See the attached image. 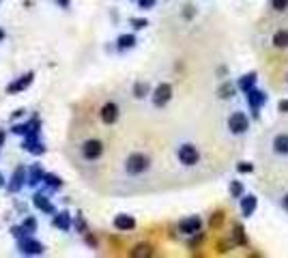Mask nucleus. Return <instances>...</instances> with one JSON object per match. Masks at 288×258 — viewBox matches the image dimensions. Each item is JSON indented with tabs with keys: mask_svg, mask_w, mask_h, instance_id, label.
Wrapping results in <instances>:
<instances>
[{
	"mask_svg": "<svg viewBox=\"0 0 288 258\" xmlns=\"http://www.w3.org/2000/svg\"><path fill=\"white\" fill-rule=\"evenodd\" d=\"M149 168H151V159H149V155H144V153H131L125 161V170L129 174H133V177L144 174Z\"/></svg>",
	"mask_w": 288,
	"mask_h": 258,
	"instance_id": "1",
	"label": "nucleus"
},
{
	"mask_svg": "<svg viewBox=\"0 0 288 258\" xmlns=\"http://www.w3.org/2000/svg\"><path fill=\"white\" fill-rule=\"evenodd\" d=\"M177 155H179V161L183 163V166H196V163L200 161V153L194 144H183V147H179Z\"/></svg>",
	"mask_w": 288,
	"mask_h": 258,
	"instance_id": "2",
	"label": "nucleus"
},
{
	"mask_svg": "<svg viewBox=\"0 0 288 258\" xmlns=\"http://www.w3.org/2000/svg\"><path fill=\"white\" fill-rule=\"evenodd\" d=\"M101 153H104V142L101 140H86L84 144H82V157L88 159V161L99 159Z\"/></svg>",
	"mask_w": 288,
	"mask_h": 258,
	"instance_id": "3",
	"label": "nucleus"
},
{
	"mask_svg": "<svg viewBox=\"0 0 288 258\" xmlns=\"http://www.w3.org/2000/svg\"><path fill=\"white\" fill-rule=\"evenodd\" d=\"M170 99H172V86L166 84V82H161V84L153 90V103H155L157 108H163Z\"/></svg>",
	"mask_w": 288,
	"mask_h": 258,
	"instance_id": "4",
	"label": "nucleus"
},
{
	"mask_svg": "<svg viewBox=\"0 0 288 258\" xmlns=\"http://www.w3.org/2000/svg\"><path fill=\"white\" fill-rule=\"evenodd\" d=\"M248 127H250V121H248V116L243 114V112H234V114L228 119V129L232 131V133H245L248 131Z\"/></svg>",
	"mask_w": 288,
	"mask_h": 258,
	"instance_id": "5",
	"label": "nucleus"
},
{
	"mask_svg": "<svg viewBox=\"0 0 288 258\" xmlns=\"http://www.w3.org/2000/svg\"><path fill=\"white\" fill-rule=\"evenodd\" d=\"M179 230L183 234H200L202 230V220L198 215H191V218H185L181 224H179Z\"/></svg>",
	"mask_w": 288,
	"mask_h": 258,
	"instance_id": "6",
	"label": "nucleus"
},
{
	"mask_svg": "<svg viewBox=\"0 0 288 258\" xmlns=\"http://www.w3.org/2000/svg\"><path fill=\"white\" fill-rule=\"evenodd\" d=\"M99 116H101V121H104L106 125H112V123H116V121H118V106H116L114 101L104 103V106H101Z\"/></svg>",
	"mask_w": 288,
	"mask_h": 258,
	"instance_id": "7",
	"label": "nucleus"
},
{
	"mask_svg": "<svg viewBox=\"0 0 288 258\" xmlns=\"http://www.w3.org/2000/svg\"><path fill=\"white\" fill-rule=\"evenodd\" d=\"M256 206H258V198H256L254 194H248L241 198V213L243 218H252V213L256 211Z\"/></svg>",
	"mask_w": 288,
	"mask_h": 258,
	"instance_id": "8",
	"label": "nucleus"
},
{
	"mask_svg": "<svg viewBox=\"0 0 288 258\" xmlns=\"http://www.w3.org/2000/svg\"><path fill=\"white\" fill-rule=\"evenodd\" d=\"M33 78H35V74H33V71H28V74H26V76H22L17 82H13V84H9V86H7V92H19V90L28 88L30 84H33Z\"/></svg>",
	"mask_w": 288,
	"mask_h": 258,
	"instance_id": "9",
	"label": "nucleus"
},
{
	"mask_svg": "<svg viewBox=\"0 0 288 258\" xmlns=\"http://www.w3.org/2000/svg\"><path fill=\"white\" fill-rule=\"evenodd\" d=\"M114 228L123 230V232L133 230V228H136V220H133L131 215H116V218H114Z\"/></svg>",
	"mask_w": 288,
	"mask_h": 258,
	"instance_id": "10",
	"label": "nucleus"
},
{
	"mask_svg": "<svg viewBox=\"0 0 288 258\" xmlns=\"http://www.w3.org/2000/svg\"><path fill=\"white\" fill-rule=\"evenodd\" d=\"M265 101H267V95H265L262 90H256V88L248 90V103L252 106V110H258Z\"/></svg>",
	"mask_w": 288,
	"mask_h": 258,
	"instance_id": "11",
	"label": "nucleus"
},
{
	"mask_svg": "<svg viewBox=\"0 0 288 258\" xmlns=\"http://www.w3.org/2000/svg\"><path fill=\"white\" fill-rule=\"evenodd\" d=\"M273 151L277 155H288V133H280L273 138Z\"/></svg>",
	"mask_w": 288,
	"mask_h": 258,
	"instance_id": "12",
	"label": "nucleus"
},
{
	"mask_svg": "<svg viewBox=\"0 0 288 258\" xmlns=\"http://www.w3.org/2000/svg\"><path fill=\"white\" fill-rule=\"evenodd\" d=\"M19 245H22V252H26V254H43V245L33 241V239H24Z\"/></svg>",
	"mask_w": 288,
	"mask_h": 258,
	"instance_id": "13",
	"label": "nucleus"
},
{
	"mask_svg": "<svg viewBox=\"0 0 288 258\" xmlns=\"http://www.w3.org/2000/svg\"><path fill=\"white\" fill-rule=\"evenodd\" d=\"M151 254H153V247L147 243H140L129 252V256H133V258H142V256H151Z\"/></svg>",
	"mask_w": 288,
	"mask_h": 258,
	"instance_id": "14",
	"label": "nucleus"
},
{
	"mask_svg": "<svg viewBox=\"0 0 288 258\" xmlns=\"http://www.w3.org/2000/svg\"><path fill=\"white\" fill-rule=\"evenodd\" d=\"M273 45L275 48H288V30H277L273 35Z\"/></svg>",
	"mask_w": 288,
	"mask_h": 258,
	"instance_id": "15",
	"label": "nucleus"
},
{
	"mask_svg": "<svg viewBox=\"0 0 288 258\" xmlns=\"http://www.w3.org/2000/svg\"><path fill=\"white\" fill-rule=\"evenodd\" d=\"M254 84H256V74H248V76H243V78H241L239 88L248 92V90H252V88H254Z\"/></svg>",
	"mask_w": 288,
	"mask_h": 258,
	"instance_id": "16",
	"label": "nucleus"
},
{
	"mask_svg": "<svg viewBox=\"0 0 288 258\" xmlns=\"http://www.w3.org/2000/svg\"><path fill=\"white\" fill-rule=\"evenodd\" d=\"M133 45H136V37H133V35H121L118 37V48L121 50H129Z\"/></svg>",
	"mask_w": 288,
	"mask_h": 258,
	"instance_id": "17",
	"label": "nucleus"
},
{
	"mask_svg": "<svg viewBox=\"0 0 288 258\" xmlns=\"http://www.w3.org/2000/svg\"><path fill=\"white\" fill-rule=\"evenodd\" d=\"M22 179H24V168H17L15 174H13V183L9 185V190H11V192H17L19 187H22Z\"/></svg>",
	"mask_w": 288,
	"mask_h": 258,
	"instance_id": "18",
	"label": "nucleus"
},
{
	"mask_svg": "<svg viewBox=\"0 0 288 258\" xmlns=\"http://www.w3.org/2000/svg\"><path fill=\"white\" fill-rule=\"evenodd\" d=\"M133 95H136V99H144L149 95V84L147 82H138L136 86H133Z\"/></svg>",
	"mask_w": 288,
	"mask_h": 258,
	"instance_id": "19",
	"label": "nucleus"
},
{
	"mask_svg": "<svg viewBox=\"0 0 288 258\" xmlns=\"http://www.w3.org/2000/svg\"><path fill=\"white\" fill-rule=\"evenodd\" d=\"M54 226H58L60 230H69V215L67 213H58L54 218Z\"/></svg>",
	"mask_w": 288,
	"mask_h": 258,
	"instance_id": "20",
	"label": "nucleus"
},
{
	"mask_svg": "<svg viewBox=\"0 0 288 258\" xmlns=\"http://www.w3.org/2000/svg\"><path fill=\"white\" fill-rule=\"evenodd\" d=\"M35 206H37V209H43V211H47V213H52V204H50V202L45 200V196H41V194L35 196Z\"/></svg>",
	"mask_w": 288,
	"mask_h": 258,
	"instance_id": "21",
	"label": "nucleus"
},
{
	"mask_svg": "<svg viewBox=\"0 0 288 258\" xmlns=\"http://www.w3.org/2000/svg\"><path fill=\"white\" fill-rule=\"evenodd\" d=\"M232 232H234V234H232L234 243L243 245V243H245V234H243V228H241V226H234V230H232Z\"/></svg>",
	"mask_w": 288,
	"mask_h": 258,
	"instance_id": "22",
	"label": "nucleus"
},
{
	"mask_svg": "<svg viewBox=\"0 0 288 258\" xmlns=\"http://www.w3.org/2000/svg\"><path fill=\"white\" fill-rule=\"evenodd\" d=\"M271 7L275 11H286L288 9V0H271Z\"/></svg>",
	"mask_w": 288,
	"mask_h": 258,
	"instance_id": "23",
	"label": "nucleus"
},
{
	"mask_svg": "<svg viewBox=\"0 0 288 258\" xmlns=\"http://www.w3.org/2000/svg\"><path fill=\"white\" fill-rule=\"evenodd\" d=\"M230 194H232V196H241V194H243V185H241L239 181H232V183H230Z\"/></svg>",
	"mask_w": 288,
	"mask_h": 258,
	"instance_id": "24",
	"label": "nucleus"
},
{
	"mask_svg": "<svg viewBox=\"0 0 288 258\" xmlns=\"http://www.w3.org/2000/svg\"><path fill=\"white\" fill-rule=\"evenodd\" d=\"M45 181H47V185L50 187H60V179H56V177H52V174H45Z\"/></svg>",
	"mask_w": 288,
	"mask_h": 258,
	"instance_id": "25",
	"label": "nucleus"
},
{
	"mask_svg": "<svg viewBox=\"0 0 288 258\" xmlns=\"http://www.w3.org/2000/svg\"><path fill=\"white\" fill-rule=\"evenodd\" d=\"M41 179H43V172H41V170L35 166V168H33V177H30V183L35 185V183H39Z\"/></svg>",
	"mask_w": 288,
	"mask_h": 258,
	"instance_id": "26",
	"label": "nucleus"
},
{
	"mask_svg": "<svg viewBox=\"0 0 288 258\" xmlns=\"http://www.w3.org/2000/svg\"><path fill=\"white\" fill-rule=\"evenodd\" d=\"M222 222H224V213H222V211H220V213H215L213 218H211V226H213V228H215V226H220Z\"/></svg>",
	"mask_w": 288,
	"mask_h": 258,
	"instance_id": "27",
	"label": "nucleus"
},
{
	"mask_svg": "<svg viewBox=\"0 0 288 258\" xmlns=\"http://www.w3.org/2000/svg\"><path fill=\"white\" fill-rule=\"evenodd\" d=\"M220 92H222V97H224V99H228V97H232V86H230V84H224Z\"/></svg>",
	"mask_w": 288,
	"mask_h": 258,
	"instance_id": "28",
	"label": "nucleus"
},
{
	"mask_svg": "<svg viewBox=\"0 0 288 258\" xmlns=\"http://www.w3.org/2000/svg\"><path fill=\"white\" fill-rule=\"evenodd\" d=\"M131 24H133V28H136V30H142L144 26H149L147 19H131Z\"/></svg>",
	"mask_w": 288,
	"mask_h": 258,
	"instance_id": "29",
	"label": "nucleus"
},
{
	"mask_svg": "<svg viewBox=\"0 0 288 258\" xmlns=\"http://www.w3.org/2000/svg\"><path fill=\"white\" fill-rule=\"evenodd\" d=\"M252 170H254L252 163H248V161H241L239 163V172H252Z\"/></svg>",
	"mask_w": 288,
	"mask_h": 258,
	"instance_id": "30",
	"label": "nucleus"
},
{
	"mask_svg": "<svg viewBox=\"0 0 288 258\" xmlns=\"http://www.w3.org/2000/svg\"><path fill=\"white\" fill-rule=\"evenodd\" d=\"M138 3H140L142 9H151L153 5H155V0H138Z\"/></svg>",
	"mask_w": 288,
	"mask_h": 258,
	"instance_id": "31",
	"label": "nucleus"
},
{
	"mask_svg": "<svg viewBox=\"0 0 288 258\" xmlns=\"http://www.w3.org/2000/svg\"><path fill=\"white\" fill-rule=\"evenodd\" d=\"M24 228H28V230H35V220H26V222H24Z\"/></svg>",
	"mask_w": 288,
	"mask_h": 258,
	"instance_id": "32",
	"label": "nucleus"
},
{
	"mask_svg": "<svg viewBox=\"0 0 288 258\" xmlns=\"http://www.w3.org/2000/svg\"><path fill=\"white\" fill-rule=\"evenodd\" d=\"M86 243L92 245V247H97V239H95V237H86Z\"/></svg>",
	"mask_w": 288,
	"mask_h": 258,
	"instance_id": "33",
	"label": "nucleus"
},
{
	"mask_svg": "<svg viewBox=\"0 0 288 258\" xmlns=\"http://www.w3.org/2000/svg\"><path fill=\"white\" fill-rule=\"evenodd\" d=\"M277 108H280V112H288V101H280V106Z\"/></svg>",
	"mask_w": 288,
	"mask_h": 258,
	"instance_id": "34",
	"label": "nucleus"
},
{
	"mask_svg": "<svg viewBox=\"0 0 288 258\" xmlns=\"http://www.w3.org/2000/svg\"><path fill=\"white\" fill-rule=\"evenodd\" d=\"M282 206H284V211H288V194H284V198H282Z\"/></svg>",
	"mask_w": 288,
	"mask_h": 258,
	"instance_id": "35",
	"label": "nucleus"
},
{
	"mask_svg": "<svg viewBox=\"0 0 288 258\" xmlns=\"http://www.w3.org/2000/svg\"><path fill=\"white\" fill-rule=\"evenodd\" d=\"M5 138H7V133H5L3 129H0V147H3V144H5Z\"/></svg>",
	"mask_w": 288,
	"mask_h": 258,
	"instance_id": "36",
	"label": "nucleus"
},
{
	"mask_svg": "<svg viewBox=\"0 0 288 258\" xmlns=\"http://www.w3.org/2000/svg\"><path fill=\"white\" fill-rule=\"evenodd\" d=\"M56 3H58V5H60V7H65V9H67V7H69V0H56Z\"/></svg>",
	"mask_w": 288,
	"mask_h": 258,
	"instance_id": "37",
	"label": "nucleus"
},
{
	"mask_svg": "<svg viewBox=\"0 0 288 258\" xmlns=\"http://www.w3.org/2000/svg\"><path fill=\"white\" fill-rule=\"evenodd\" d=\"M3 39H5V30H3V28H0V41H3Z\"/></svg>",
	"mask_w": 288,
	"mask_h": 258,
	"instance_id": "38",
	"label": "nucleus"
},
{
	"mask_svg": "<svg viewBox=\"0 0 288 258\" xmlns=\"http://www.w3.org/2000/svg\"><path fill=\"white\" fill-rule=\"evenodd\" d=\"M0 187H3V177H0Z\"/></svg>",
	"mask_w": 288,
	"mask_h": 258,
	"instance_id": "39",
	"label": "nucleus"
}]
</instances>
